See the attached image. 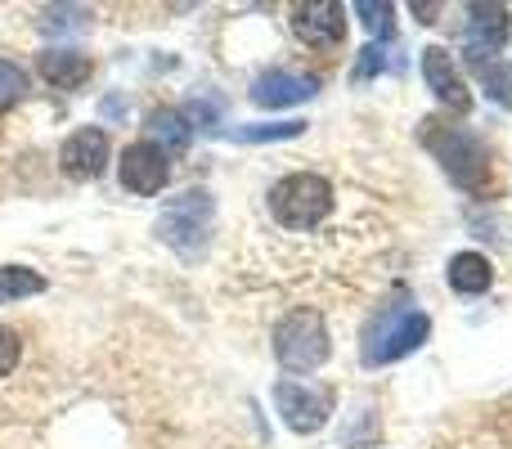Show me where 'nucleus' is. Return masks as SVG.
Listing matches in <instances>:
<instances>
[{"mask_svg":"<svg viewBox=\"0 0 512 449\" xmlns=\"http://www.w3.org/2000/svg\"><path fill=\"white\" fill-rule=\"evenodd\" d=\"M306 122H274V126H234V140L243 144H265V140H297Z\"/></svg>","mask_w":512,"mask_h":449,"instance_id":"obj_18","label":"nucleus"},{"mask_svg":"<svg viewBox=\"0 0 512 449\" xmlns=\"http://www.w3.org/2000/svg\"><path fill=\"white\" fill-rule=\"evenodd\" d=\"M418 23H436V14H441V5H414Z\"/></svg>","mask_w":512,"mask_h":449,"instance_id":"obj_23","label":"nucleus"},{"mask_svg":"<svg viewBox=\"0 0 512 449\" xmlns=\"http://www.w3.org/2000/svg\"><path fill=\"white\" fill-rule=\"evenodd\" d=\"M319 90V77H301L288 68H270L252 81V104L256 108H288V104H306Z\"/></svg>","mask_w":512,"mask_h":449,"instance_id":"obj_12","label":"nucleus"},{"mask_svg":"<svg viewBox=\"0 0 512 449\" xmlns=\"http://www.w3.org/2000/svg\"><path fill=\"white\" fill-rule=\"evenodd\" d=\"M23 95H27V72L18 63L0 59V113H9Z\"/></svg>","mask_w":512,"mask_h":449,"instance_id":"obj_19","label":"nucleus"},{"mask_svg":"<svg viewBox=\"0 0 512 449\" xmlns=\"http://www.w3.org/2000/svg\"><path fill=\"white\" fill-rule=\"evenodd\" d=\"M432 333V319L423 310H387L382 319H373L369 333H364V364L378 369V364H396L405 355H414L418 346Z\"/></svg>","mask_w":512,"mask_h":449,"instance_id":"obj_5","label":"nucleus"},{"mask_svg":"<svg viewBox=\"0 0 512 449\" xmlns=\"http://www.w3.org/2000/svg\"><path fill=\"white\" fill-rule=\"evenodd\" d=\"M328 351H333V342H328V328L319 310L301 306L288 319H279V328H274V360L288 373H315L328 360Z\"/></svg>","mask_w":512,"mask_h":449,"instance_id":"obj_4","label":"nucleus"},{"mask_svg":"<svg viewBox=\"0 0 512 449\" xmlns=\"http://www.w3.org/2000/svg\"><path fill=\"white\" fill-rule=\"evenodd\" d=\"M122 189H131V194L140 198H153L162 194V185L171 180V158L158 149L153 140H135L131 149L122 153Z\"/></svg>","mask_w":512,"mask_h":449,"instance_id":"obj_7","label":"nucleus"},{"mask_svg":"<svg viewBox=\"0 0 512 449\" xmlns=\"http://www.w3.org/2000/svg\"><path fill=\"white\" fill-rule=\"evenodd\" d=\"M445 279H450L454 292L477 297V292H486L490 283H495V265H490V256H481V252H459V256H450Z\"/></svg>","mask_w":512,"mask_h":449,"instance_id":"obj_14","label":"nucleus"},{"mask_svg":"<svg viewBox=\"0 0 512 449\" xmlns=\"http://www.w3.org/2000/svg\"><path fill=\"white\" fill-rule=\"evenodd\" d=\"M355 14L364 18V27H369L373 36H391V14H396V9H391L387 0H382V5H373V0H360V5H355Z\"/></svg>","mask_w":512,"mask_h":449,"instance_id":"obj_20","label":"nucleus"},{"mask_svg":"<svg viewBox=\"0 0 512 449\" xmlns=\"http://www.w3.org/2000/svg\"><path fill=\"white\" fill-rule=\"evenodd\" d=\"M274 405H279V414H283V423H288V432L315 436L319 427L333 418V391H328V387H315V382H292V378H283L279 387H274Z\"/></svg>","mask_w":512,"mask_h":449,"instance_id":"obj_6","label":"nucleus"},{"mask_svg":"<svg viewBox=\"0 0 512 449\" xmlns=\"http://www.w3.org/2000/svg\"><path fill=\"white\" fill-rule=\"evenodd\" d=\"M468 27H463V54L472 68L490 63V54L508 41V9L504 5H468Z\"/></svg>","mask_w":512,"mask_h":449,"instance_id":"obj_8","label":"nucleus"},{"mask_svg":"<svg viewBox=\"0 0 512 449\" xmlns=\"http://www.w3.org/2000/svg\"><path fill=\"white\" fill-rule=\"evenodd\" d=\"M423 81L432 86V95L441 99L450 113H468V108H472L468 86H463L459 68H454V59H450V50H441V45H427V50H423Z\"/></svg>","mask_w":512,"mask_h":449,"instance_id":"obj_11","label":"nucleus"},{"mask_svg":"<svg viewBox=\"0 0 512 449\" xmlns=\"http://www.w3.org/2000/svg\"><path fill=\"white\" fill-rule=\"evenodd\" d=\"M36 292H45V274H36L32 265H0V306Z\"/></svg>","mask_w":512,"mask_h":449,"instance_id":"obj_16","label":"nucleus"},{"mask_svg":"<svg viewBox=\"0 0 512 449\" xmlns=\"http://www.w3.org/2000/svg\"><path fill=\"white\" fill-rule=\"evenodd\" d=\"M382 68H387L382 50H378V45H364V50H360V63H355V77H373V72H382Z\"/></svg>","mask_w":512,"mask_h":449,"instance_id":"obj_22","label":"nucleus"},{"mask_svg":"<svg viewBox=\"0 0 512 449\" xmlns=\"http://www.w3.org/2000/svg\"><path fill=\"white\" fill-rule=\"evenodd\" d=\"M477 77H481V86H486V95L495 99L499 108H512V68L508 63H481L477 68Z\"/></svg>","mask_w":512,"mask_h":449,"instance_id":"obj_17","label":"nucleus"},{"mask_svg":"<svg viewBox=\"0 0 512 449\" xmlns=\"http://www.w3.org/2000/svg\"><path fill=\"white\" fill-rule=\"evenodd\" d=\"M59 167L68 180H95L108 167V135L99 126H81L59 144Z\"/></svg>","mask_w":512,"mask_h":449,"instance_id":"obj_10","label":"nucleus"},{"mask_svg":"<svg viewBox=\"0 0 512 449\" xmlns=\"http://www.w3.org/2000/svg\"><path fill=\"white\" fill-rule=\"evenodd\" d=\"M212 216H216V203L207 189H185V194L167 198L158 216V234L167 247H176L185 261L203 256L207 247V234H212Z\"/></svg>","mask_w":512,"mask_h":449,"instance_id":"obj_3","label":"nucleus"},{"mask_svg":"<svg viewBox=\"0 0 512 449\" xmlns=\"http://www.w3.org/2000/svg\"><path fill=\"white\" fill-rule=\"evenodd\" d=\"M149 140L171 158V153L189 149V122L176 113V108H153L149 113Z\"/></svg>","mask_w":512,"mask_h":449,"instance_id":"obj_15","label":"nucleus"},{"mask_svg":"<svg viewBox=\"0 0 512 449\" xmlns=\"http://www.w3.org/2000/svg\"><path fill=\"white\" fill-rule=\"evenodd\" d=\"M36 68H41V77L59 90H81L90 81V59L77 50H45L41 59H36Z\"/></svg>","mask_w":512,"mask_h":449,"instance_id":"obj_13","label":"nucleus"},{"mask_svg":"<svg viewBox=\"0 0 512 449\" xmlns=\"http://www.w3.org/2000/svg\"><path fill=\"white\" fill-rule=\"evenodd\" d=\"M292 32L306 41L310 50H333L346 41V9L337 0H315V5L292 9Z\"/></svg>","mask_w":512,"mask_h":449,"instance_id":"obj_9","label":"nucleus"},{"mask_svg":"<svg viewBox=\"0 0 512 449\" xmlns=\"http://www.w3.org/2000/svg\"><path fill=\"white\" fill-rule=\"evenodd\" d=\"M18 355H23V346H18V333L0 324V378H5V373H14Z\"/></svg>","mask_w":512,"mask_h":449,"instance_id":"obj_21","label":"nucleus"},{"mask_svg":"<svg viewBox=\"0 0 512 449\" xmlns=\"http://www.w3.org/2000/svg\"><path fill=\"white\" fill-rule=\"evenodd\" d=\"M333 212V185L315 171H292L270 189V216L283 229H315Z\"/></svg>","mask_w":512,"mask_h":449,"instance_id":"obj_2","label":"nucleus"},{"mask_svg":"<svg viewBox=\"0 0 512 449\" xmlns=\"http://www.w3.org/2000/svg\"><path fill=\"white\" fill-rule=\"evenodd\" d=\"M423 144L436 153V162H441L445 176H450L459 189H468V194L486 189V180H490V153H486V144H481V135H472L468 126L427 122Z\"/></svg>","mask_w":512,"mask_h":449,"instance_id":"obj_1","label":"nucleus"}]
</instances>
